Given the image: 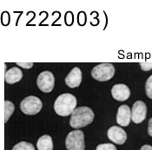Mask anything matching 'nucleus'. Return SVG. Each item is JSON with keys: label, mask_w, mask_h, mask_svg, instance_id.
Segmentation results:
<instances>
[{"label": "nucleus", "mask_w": 152, "mask_h": 150, "mask_svg": "<svg viewBox=\"0 0 152 150\" xmlns=\"http://www.w3.org/2000/svg\"><path fill=\"white\" fill-rule=\"evenodd\" d=\"M77 98L70 93H64L58 96L54 103V110L59 116H68L73 113L77 107Z\"/></svg>", "instance_id": "1"}, {"label": "nucleus", "mask_w": 152, "mask_h": 150, "mask_svg": "<svg viewBox=\"0 0 152 150\" xmlns=\"http://www.w3.org/2000/svg\"><path fill=\"white\" fill-rule=\"evenodd\" d=\"M93 110L86 106L76 108L71 114L70 120V127L73 128H81L90 125L94 120Z\"/></svg>", "instance_id": "2"}, {"label": "nucleus", "mask_w": 152, "mask_h": 150, "mask_svg": "<svg viewBox=\"0 0 152 150\" xmlns=\"http://www.w3.org/2000/svg\"><path fill=\"white\" fill-rule=\"evenodd\" d=\"M115 75V67L112 63H100L91 70V76L99 82L110 81Z\"/></svg>", "instance_id": "3"}, {"label": "nucleus", "mask_w": 152, "mask_h": 150, "mask_svg": "<svg viewBox=\"0 0 152 150\" xmlns=\"http://www.w3.org/2000/svg\"><path fill=\"white\" fill-rule=\"evenodd\" d=\"M43 108L42 101L34 95H30L23 99L20 103V109L27 116H35L38 114Z\"/></svg>", "instance_id": "4"}, {"label": "nucleus", "mask_w": 152, "mask_h": 150, "mask_svg": "<svg viewBox=\"0 0 152 150\" xmlns=\"http://www.w3.org/2000/svg\"><path fill=\"white\" fill-rule=\"evenodd\" d=\"M65 147L67 150H84V135L82 130H73L70 132L65 139Z\"/></svg>", "instance_id": "5"}, {"label": "nucleus", "mask_w": 152, "mask_h": 150, "mask_svg": "<svg viewBox=\"0 0 152 150\" xmlns=\"http://www.w3.org/2000/svg\"><path fill=\"white\" fill-rule=\"evenodd\" d=\"M37 85L42 92H51L55 86V77H54L53 73L48 70L41 72L37 76Z\"/></svg>", "instance_id": "6"}, {"label": "nucleus", "mask_w": 152, "mask_h": 150, "mask_svg": "<svg viewBox=\"0 0 152 150\" xmlns=\"http://www.w3.org/2000/svg\"><path fill=\"white\" fill-rule=\"evenodd\" d=\"M147 116V106L142 101L135 102L131 109V120L134 123H142Z\"/></svg>", "instance_id": "7"}, {"label": "nucleus", "mask_w": 152, "mask_h": 150, "mask_svg": "<svg viewBox=\"0 0 152 150\" xmlns=\"http://www.w3.org/2000/svg\"><path fill=\"white\" fill-rule=\"evenodd\" d=\"M107 136L109 140L118 145L124 144L127 140V134L125 130L118 126H112L110 127L107 132Z\"/></svg>", "instance_id": "8"}, {"label": "nucleus", "mask_w": 152, "mask_h": 150, "mask_svg": "<svg viewBox=\"0 0 152 150\" xmlns=\"http://www.w3.org/2000/svg\"><path fill=\"white\" fill-rule=\"evenodd\" d=\"M111 95L115 100L118 102H124L129 98L130 90L129 87L125 84H115L111 89Z\"/></svg>", "instance_id": "9"}, {"label": "nucleus", "mask_w": 152, "mask_h": 150, "mask_svg": "<svg viewBox=\"0 0 152 150\" xmlns=\"http://www.w3.org/2000/svg\"><path fill=\"white\" fill-rule=\"evenodd\" d=\"M82 71L78 67H74L65 77V84L71 89L77 88L82 82Z\"/></svg>", "instance_id": "10"}, {"label": "nucleus", "mask_w": 152, "mask_h": 150, "mask_svg": "<svg viewBox=\"0 0 152 150\" xmlns=\"http://www.w3.org/2000/svg\"><path fill=\"white\" fill-rule=\"evenodd\" d=\"M131 120V110L128 105H121L117 109V122L122 127H127Z\"/></svg>", "instance_id": "11"}, {"label": "nucleus", "mask_w": 152, "mask_h": 150, "mask_svg": "<svg viewBox=\"0 0 152 150\" xmlns=\"http://www.w3.org/2000/svg\"><path fill=\"white\" fill-rule=\"evenodd\" d=\"M23 78V72L18 67H13L5 72L4 79L5 82L9 84H14L16 82L21 81Z\"/></svg>", "instance_id": "12"}, {"label": "nucleus", "mask_w": 152, "mask_h": 150, "mask_svg": "<svg viewBox=\"0 0 152 150\" xmlns=\"http://www.w3.org/2000/svg\"><path fill=\"white\" fill-rule=\"evenodd\" d=\"M53 141L51 136L44 135L37 140V148L38 150H53Z\"/></svg>", "instance_id": "13"}, {"label": "nucleus", "mask_w": 152, "mask_h": 150, "mask_svg": "<svg viewBox=\"0 0 152 150\" xmlns=\"http://www.w3.org/2000/svg\"><path fill=\"white\" fill-rule=\"evenodd\" d=\"M15 110V106L11 101H4V122H7Z\"/></svg>", "instance_id": "14"}, {"label": "nucleus", "mask_w": 152, "mask_h": 150, "mask_svg": "<svg viewBox=\"0 0 152 150\" xmlns=\"http://www.w3.org/2000/svg\"><path fill=\"white\" fill-rule=\"evenodd\" d=\"M12 150H36L34 146L27 141H20L16 144Z\"/></svg>", "instance_id": "15"}, {"label": "nucleus", "mask_w": 152, "mask_h": 150, "mask_svg": "<svg viewBox=\"0 0 152 150\" xmlns=\"http://www.w3.org/2000/svg\"><path fill=\"white\" fill-rule=\"evenodd\" d=\"M145 92H146L147 96L150 99H152V75L148 77V79L146 81V83H145Z\"/></svg>", "instance_id": "16"}, {"label": "nucleus", "mask_w": 152, "mask_h": 150, "mask_svg": "<svg viewBox=\"0 0 152 150\" xmlns=\"http://www.w3.org/2000/svg\"><path fill=\"white\" fill-rule=\"evenodd\" d=\"M96 150H117V148L112 143H104L97 145Z\"/></svg>", "instance_id": "17"}, {"label": "nucleus", "mask_w": 152, "mask_h": 150, "mask_svg": "<svg viewBox=\"0 0 152 150\" xmlns=\"http://www.w3.org/2000/svg\"><path fill=\"white\" fill-rule=\"evenodd\" d=\"M140 66L143 71H149L152 69V63H141Z\"/></svg>", "instance_id": "18"}, {"label": "nucleus", "mask_w": 152, "mask_h": 150, "mask_svg": "<svg viewBox=\"0 0 152 150\" xmlns=\"http://www.w3.org/2000/svg\"><path fill=\"white\" fill-rule=\"evenodd\" d=\"M17 65L18 66H20L22 68H24V69H31L33 67V63H17Z\"/></svg>", "instance_id": "19"}, {"label": "nucleus", "mask_w": 152, "mask_h": 150, "mask_svg": "<svg viewBox=\"0 0 152 150\" xmlns=\"http://www.w3.org/2000/svg\"><path fill=\"white\" fill-rule=\"evenodd\" d=\"M148 134L150 136L152 137V117L149 120V124H148Z\"/></svg>", "instance_id": "20"}, {"label": "nucleus", "mask_w": 152, "mask_h": 150, "mask_svg": "<svg viewBox=\"0 0 152 150\" xmlns=\"http://www.w3.org/2000/svg\"><path fill=\"white\" fill-rule=\"evenodd\" d=\"M140 150H152V146H151V145H148V144L143 145V146L141 148Z\"/></svg>", "instance_id": "21"}]
</instances>
